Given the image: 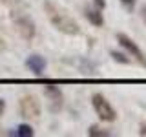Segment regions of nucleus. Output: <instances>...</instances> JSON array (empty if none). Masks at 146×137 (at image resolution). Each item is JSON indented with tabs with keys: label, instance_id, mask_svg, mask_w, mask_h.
Wrapping results in <instances>:
<instances>
[{
	"label": "nucleus",
	"instance_id": "nucleus-8",
	"mask_svg": "<svg viewBox=\"0 0 146 137\" xmlns=\"http://www.w3.org/2000/svg\"><path fill=\"white\" fill-rule=\"evenodd\" d=\"M84 17L88 18V22L91 26H95V27H102L104 26V17H102V13H100V9L99 7H84Z\"/></svg>",
	"mask_w": 146,
	"mask_h": 137
},
{
	"label": "nucleus",
	"instance_id": "nucleus-10",
	"mask_svg": "<svg viewBox=\"0 0 146 137\" xmlns=\"http://www.w3.org/2000/svg\"><path fill=\"white\" fill-rule=\"evenodd\" d=\"M88 134L91 135V137H95V135H97V137H110V135H111V134H110V132H104V130H100V128L99 126H90V130H88Z\"/></svg>",
	"mask_w": 146,
	"mask_h": 137
},
{
	"label": "nucleus",
	"instance_id": "nucleus-9",
	"mask_svg": "<svg viewBox=\"0 0 146 137\" xmlns=\"http://www.w3.org/2000/svg\"><path fill=\"white\" fill-rule=\"evenodd\" d=\"M17 135H20V137H33L35 132H33V128H31V126L20 124V126L17 128Z\"/></svg>",
	"mask_w": 146,
	"mask_h": 137
},
{
	"label": "nucleus",
	"instance_id": "nucleus-16",
	"mask_svg": "<svg viewBox=\"0 0 146 137\" xmlns=\"http://www.w3.org/2000/svg\"><path fill=\"white\" fill-rule=\"evenodd\" d=\"M4 110H6V102H4V99H0V117L4 115Z\"/></svg>",
	"mask_w": 146,
	"mask_h": 137
},
{
	"label": "nucleus",
	"instance_id": "nucleus-18",
	"mask_svg": "<svg viewBox=\"0 0 146 137\" xmlns=\"http://www.w3.org/2000/svg\"><path fill=\"white\" fill-rule=\"evenodd\" d=\"M0 44H2V39H0Z\"/></svg>",
	"mask_w": 146,
	"mask_h": 137
},
{
	"label": "nucleus",
	"instance_id": "nucleus-7",
	"mask_svg": "<svg viewBox=\"0 0 146 137\" xmlns=\"http://www.w3.org/2000/svg\"><path fill=\"white\" fill-rule=\"evenodd\" d=\"M26 66L29 68L35 75H40V73L46 70V59L42 55H29V57L26 59Z\"/></svg>",
	"mask_w": 146,
	"mask_h": 137
},
{
	"label": "nucleus",
	"instance_id": "nucleus-14",
	"mask_svg": "<svg viewBox=\"0 0 146 137\" xmlns=\"http://www.w3.org/2000/svg\"><path fill=\"white\" fill-rule=\"evenodd\" d=\"M139 135H143V137H146V122H143V124L139 126Z\"/></svg>",
	"mask_w": 146,
	"mask_h": 137
},
{
	"label": "nucleus",
	"instance_id": "nucleus-12",
	"mask_svg": "<svg viewBox=\"0 0 146 137\" xmlns=\"http://www.w3.org/2000/svg\"><path fill=\"white\" fill-rule=\"evenodd\" d=\"M119 2H121L122 4V6H124L126 7V11H133V9H135V4H137V0H119Z\"/></svg>",
	"mask_w": 146,
	"mask_h": 137
},
{
	"label": "nucleus",
	"instance_id": "nucleus-6",
	"mask_svg": "<svg viewBox=\"0 0 146 137\" xmlns=\"http://www.w3.org/2000/svg\"><path fill=\"white\" fill-rule=\"evenodd\" d=\"M44 93H46V97L49 99V110H51V112H60L62 106H64L62 91L58 90L57 86H46Z\"/></svg>",
	"mask_w": 146,
	"mask_h": 137
},
{
	"label": "nucleus",
	"instance_id": "nucleus-1",
	"mask_svg": "<svg viewBox=\"0 0 146 137\" xmlns=\"http://www.w3.org/2000/svg\"><path fill=\"white\" fill-rule=\"evenodd\" d=\"M44 11H46V17L48 20L53 24L55 29H58L60 33L64 35H79L80 33V27L77 24V20L73 17H70L66 11L57 6L51 0H44Z\"/></svg>",
	"mask_w": 146,
	"mask_h": 137
},
{
	"label": "nucleus",
	"instance_id": "nucleus-3",
	"mask_svg": "<svg viewBox=\"0 0 146 137\" xmlns=\"http://www.w3.org/2000/svg\"><path fill=\"white\" fill-rule=\"evenodd\" d=\"M91 104H93V110H95V113L99 115L100 121H104V122H111V121H115V119H117V112H115V108H113L111 104L108 102L104 95L95 93L93 97H91Z\"/></svg>",
	"mask_w": 146,
	"mask_h": 137
},
{
	"label": "nucleus",
	"instance_id": "nucleus-15",
	"mask_svg": "<svg viewBox=\"0 0 146 137\" xmlns=\"http://www.w3.org/2000/svg\"><path fill=\"white\" fill-rule=\"evenodd\" d=\"M95 4H97L99 9H104V7H106V0H95Z\"/></svg>",
	"mask_w": 146,
	"mask_h": 137
},
{
	"label": "nucleus",
	"instance_id": "nucleus-11",
	"mask_svg": "<svg viewBox=\"0 0 146 137\" xmlns=\"http://www.w3.org/2000/svg\"><path fill=\"white\" fill-rule=\"evenodd\" d=\"M111 59H113V61H117V62H121V64H130L131 62L126 55H122V53H119V51H111Z\"/></svg>",
	"mask_w": 146,
	"mask_h": 137
},
{
	"label": "nucleus",
	"instance_id": "nucleus-2",
	"mask_svg": "<svg viewBox=\"0 0 146 137\" xmlns=\"http://www.w3.org/2000/svg\"><path fill=\"white\" fill-rule=\"evenodd\" d=\"M11 22L15 26V29L18 31V35L24 40H33L36 37V26L35 22L31 20V17L24 11H17L13 9L11 11Z\"/></svg>",
	"mask_w": 146,
	"mask_h": 137
},
{
	"label": "nucleus",
	"instance_id": "nucleus-4",
	"mask_svg": "<svg viewBox=\"0 0 146 137\" xmlns=\"http://www.w3.org/2000/svg\"><path fill=\"white\" fill-rule=\"evenodd\" d=\"M18 106H20V113L26 119L33 121V119L40 117V102L35 95H24L20 99V102H18Z\"/></svg>",
	"mask_w": 146,
	"mask_h": 137
},
{
	"label": "nucleus",
	"instance_id": "nucleus-5",
	"mask_svg": "<svg viewBox=\"0 0 146 137\" xmlns=\"http://www.w3.org/2000/svg\"><path fill=\"white\" fill-rule=\"evenodd\" d=\"M117 42L122 46V48L126 49L128 53L131 55V57H135L137 61H139L143 66H146V59H144V55H143V51H141V48L137 46L133 40L130 39L128 35H124V33H117Z\"/></svg>",
	"mask_w": 146,
	"mask_h": 137
},
{
	"label": "nucleus",
	"instance_id": "nucleus-17",
	"mask_svg": "<svg viewBox=\"0 0 146 137\" xmlns=\"http://www.w3.org/2000/svg\"><path fill=\"white\" fill-rule=\"evenodd\" d=\"M141 17H143V20L146 22V4H144L143 7H141Z\"/></svg>",
	"mask_w": 146,
	"mask_h": 137
},
{
	"label": "nucleus",
	"instance_id": "nucleus-13",
	"mask_svg": "<svg viewBox=\"0 0 146 137\" xmlns=\"http://www.w3.org/2000/svg\"><path fill=\"white\" fill-rule=\"evenodd\" d=\"M2 4H6V6H20V0H0Z\"/></svg>",
	"mask_w": 146,
	"mask_h": 137
}]
</instances>
